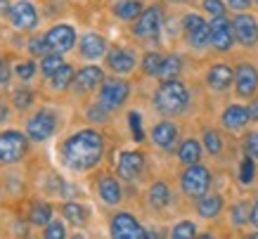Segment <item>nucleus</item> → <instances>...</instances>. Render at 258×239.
<instances>
[{
    "mask_svg": "<svg viewBox=\"0 0 258 239\" xmlns=\"http://www.w3.org/2000/svg\"><path fill=\"white\" fill-rule=\"evenodd\" d=\"M104 156V138L95 128H83L64 140L62 161L74 173H86L95 168Z\"/></svg>",
    "mask_w": 258,
    "mask_h": 239,
    "instance_id": "f257e3e1",
    "label": "nucleus"
},
{
    "mask_svg": "<svg viewBox=\"0 0 258 239\" xmlns=\"http://www.w3.org/2000/svg\"><path fill=\"white\" fill-rule=\"evenodd\" d=\"M189 104V93L187 85L173 78V81H161V85L154 93V107H157L159 114L164 116H178L182 114Z\"/></svg>",
    "mask_w": 258,
    "mask_h": 239,
    "instance_id": "f03ea898",
    "label": "nucleus"
},
{
    "mask_svg": "<svg viewBox=\"0 0 258 239\" xmlns=\"http://www.w3.org/2000/svg\"><path fill=\"white\" fill-rule=\"evenodd\" d=\"M211 170L202 166V163H189L187 168L182 170V175H180V190L185 197H192V199H199L204 194L209 192V187H211Z\"/></svg>",
    "mask_w": 258,
    "mask_h": 239,
    "instance_id": "7ed1b4c3",
    "label": "nucleus"
},
{
    "mask_svg": "<svg viewBox=\"0 0 258 239\" xmlns=\"http://www.w3.org/2000/svg\"><path fill=\"white\" fill-rule=\"evenodd\" d=\"M131 97V85L123 78H104L100 85V95H97V102H100L104 109L109 111H116L128 102Z\"/></svg>",
    "mask_w": 258,
    "mask_h": 239,
    "instance_id": "20e7f679",
    "label": "nucleus"
},
{
    "mask_svg": "<svg viewBox=\"0 0 258 239\" xmlns=\"http://www.w3.org/2000/svg\"><path fill=\"white\" fill-rule=\"evenodd\" d=\"M26 138L19 131L0 133V163H17L26 156Z\"/></svg>",
    "mask_w": 258,
    "mask_h": 239,
    "instance_id": "39448f33",
    "label": "nucleus"
},
{
    "mask_svg": "<svg viewBox=\"0 0 258 239\" xmlns=\"http://www.w3.org/2000/svg\"><path fill=\"white\" fill-rule=\"evenodd\" d=\"M161 24H164V12H161V8L152 5V8L142 10L140 17L135 19L133 33L142 40L154 38V36H159V31H161Z\"/></svg>",
    "mask_w": 258,
    "mask_h": 239,
    "instance_id": "423d86ee",
    "label": "nucleus"
},
{
    "mask_svg": "<svg viewBox=\"0 0 258 239\" xmlns=\"http://www.w3.org/2000/svg\"><path fill=\"white\" fill-rule=\"evenodd\" d=\"M109 234L114 239H145L147 237L145 227L135 220V216L125 213V211H121V213H116V216L111 218Z\"/></svg>",
    "mask_w": 258,
    "mask_h": 239,
    "instance_id": "0eeeda50",
    "label": "nucleus"
},
{
    "mask_svg": "<svg viewBox=\"0 0 258 239\" xmlns=\"http://www.w3.org/2000/svg\"><path fill=\"white\" fill-rule=\"evenodd\" d=\"M8 19L17 31H33L38 26V12H36V8H33L29 0L12 3L8 12Z\"/></svg>",
    "mask_w": 258,
    "mask_h": 239,
    "instance_id": "6e6552de",
    "label": "nucleus"
},
{
    "mask_svg": "<svg viewBox=\"0 0 258 239\" xmlns=\"http://www.w3.org/2000/svg\"><path fill=\"white\" fill-rule=\"evenodd\" d=\"M57 128V118L52 111L47 109H40L26 121V135L33 140V142H45Z\"/></svg>",
    "mask_w": 258,
    "mask_h": 239,
    "instance_id": "1a4fd4ad",
    "label": "nucleus"
},
{
    "mask_svg": "<svg viewBox=\"0 0 258 239\" xmlns=\"http://www.w3.org/2000/svg\"><path fill=\"white\" fill-rule=\"evenodd\" d=\"M232 29H235V40L244 47H253L258 43V19L249 12H239L232 19Z\"/></svg>",
    "mask_w": 258,
    "mask_h": 239,
    "instance_id": "9d476101",
    "label": "nucleus"
},
{
    "mask_svg": "<svg viewBox=\"0 0 258 239\" xmlns=\"http://www.w3.org/2000/svg\"><path fill=\"white\" fill-rule=\"evenodd\" d=\"M211 45L220 52H227L230 47L235 45V29H232V22L227 19L225 15L220 17H211Z\"/></svg>",
    "mask_w": 258,
    "mask_h": 239,
    "instance_id": "9b49d317",
    "label": "nucleus"
},
{
    "mask_svg": "<svg viewBox=\"0 0 258 239\" xmlns=\"http://www.w3.org/2000/svg\"><path fill=\"white\" fill-rule=\"evenodd\" d=\"M145 173V154L142 152H121L116 163V175L125 183H135Z\"/></svg>",
    "mask_w": 258,
    "mask_h": 239,
    "instance_id": "f8f14e48",
    "label": "nucleus"
},
{
    "mask_svg": "<svg viewBox=\"0 0 258 239\" xmlns=\"http://www.w3.org/2000/svg\"><path fill=\"white\" fill-rule=\"evenodd\" d=\"M45 40L52 52H69L71 47L76 45V31L69 24H57L45 33Z\"/></svg>",
    "mask_w": 258,
    "mask_h": 239,
    "instance_id": "ddd939ff",
    "label": "nucleus"
},
{
    "mask_svg": "<svg viewBox=\"0 0 258 239\" xmlns=\"http://www.w3.org/2000/svg\"><path fill=\"white\" fill-rule=\"evenodd\" d=\"M235 90L239 97H253L258 90V69L253 64H239L235 69Z\"/></svg>",
    "mask_w": 258,
    "mask_h": 239,
    "instance_id": "4468645a",
    "label": "nucleus"
},
{
    "mask_svg": "<svg viewBox=\"0 0 258 239\" xmlns=\"http://www.w3.org/2000/svg\"><path fill=\"white\" fill-rule=\"evenodd\" d=\"M102 81H104V71H102L100 67H93V64H90V67L79 69V74L74 76L71 88L79 95H86V93H93L97 85H102Z\"/></svg>",
    "mask_w": 258,
    "mask_h": 239,
    "instance_id": "2eb2a0df",
    "label": "nucleus"
},
{
    "mask_svg": "<svg viewBox=\"0 0 258 239\" xmlns=\"http://www.w3.org/2000/svg\"><path fill=\"white\" fill-rule=\"evenodd\" d=\"M107 67L118 76L131 74L135 69V54L131 50H125V47H111L107 52Z\"/></svg>",
    "mask_w": 258,
    "mask_h": 239,
    "instance_id": "dca6fc26",
    "label": "nucleus"
},
{
    "mask_svg": "<svg viewBox=\"0 0 258 239\" xmlns=\"http://www.w3.org/2000/svg\"><path fill=\"white\" fill-rule=\"evenodd\" d=\"M152 142L159 147V149H173L175 142H178V126L173 124V121H159L154 128H152Z\"/></svg>",
    "mask_w": 258,
    "mask_h": 239,
    "instance_id": "f3484780",
    "label": "nucleus"
},
{
    "mask_svg": "<svg viewBox=\"0 0 258 239\" xmlns=\"http://www.w3.org/2000/svg\"><path fill=\"white\" fill-rule=\"evenodd\" d=\"M249 109L242 107V104H230V107L223 109V114H220V124H223V128L225 131H242V128H246V124H249Z\"/></svg>",
    "mask_w": 258,
    "mask_h": 239,
    "instance_id": "a211bd4d",
    "label": "nucleus"
},
{
    "mask_svg": "<svg viewBox=\"0 0 258 239\" xmlns=\"http://www.w3.org/2000/svg\"><path fill=\"white\" fill-rule=\"evenodd\" d=\"M79 52L83 59H100V57L109 52L107 50V38L100 36V33H86L79 40Z\"/></svg>",
    "mask_w": 258,
    "mask_h": 239,
    "instance_id": "6ab92c4d",
    "label": "nucleus"
},
{
    "mask_svg": "<svg viewBox=\"0 0 258 239\" xmlns=\"http://www.w3.org/2000/svg\"><path fill=\"white\" fill-rule=\"evenodd\" d=\"M235 83V71L230 69L227 64H213L211 69L206 71V85L216 90V93H223L230 85Z\"/></svg>",
    "mask_w": 258,
    "mask_h": 239,
    "instance_id": "aec40b11",
    "label": "nucleus"
},
{
    "mask_svg": "<svg viewBox=\"0 0 258 239\" xmlns=\"http://www.w3.org/2000/svg\"><path fill=\"white\" fill-rule=\"evenodd\" d=\"M97 197H100L107 206H116L123 199V190H121V183H118L114 175H102L97 180Z\"/></svg>",
    "mask_w": 258,
    "mask_h": 239,
    "instance_id": "412c9836",
    "label": "nucleus"
},
{
    "mask_svg": "<svg viewBox=\"0 0 258 239\" xmlns=\"http://www.w3.org/2000/svg\"><path fill=\"white\" fill-rule=\"evenodd\" d=\"M223 206H225V201H223L220 194L206 192L204 197H199V201H197V213H199V218H204V220H213V218L220 216Z\"/></svg>",
    "mask_w": 258,
    "mask_h": 239,
    "instance_id": "4be33fe9",
    "label": "nucleus"
},
{
    "mask_svg": "<svg viewBox=\"0 0 258 239\" xmlns=\"http://www.w3.org/2000/svg\"><path fill=\"white\" fill-rule=\"evenodd\" d=\"M147 201L149 206L154 208V211H161L171 204V187L166 185L164 180H157V183H152L147 190Z\"/></svg>",
    "mask_w": 258,
    "mask_h": 239,
    "instance_id": "5701e85b",
    "label": "nucleus"
},
{
    "mask_svg": "<svg viewBox=\"0 0 258 239\" xmlns=\"http://www.w3.org/2000/svg\"><path fill=\"white\" fill-rule=\"evenodd\" d=\"M178 159H180V163H185V166H189V163H199V159H202V142L195 140V138H187L182 145H180Z\"/></svg>",
    "mask_w": 258,
    "mask_h": 239,
    "instance_id": "b1692460",
    "label": "nucleus"
},
{
    "mask_svg": "<svg viewBox=\"0 0 258 239\" xmlns=\"http://www.w3.org/2000/svg\"><path fill=\"white\" fill-rule=\"evenodd\" d=\"M142 12V3L140 0H116L114 3V15L123 22H135Z\"/></svg>",
    "mask_w": 258,
    "mask_h": 239,
    "instance_id": "393cba45",
    "label": "nucleus"
},
{
    "mask_svg": "<svg viewBox=\"0 0 258 239\" xmlns=\"http://www.w3.org/2000/svg\"><path fill=\"white\" fill-rule=\"evenodd\" d=\"M62 216L64 220H69L71 225L76 227H83L88 223V208L83 204H76V201H67L62 206Z\"/></svg>",
    "mask_w": 258,
    "mask_h": 239,
    "instance_id": "a878e982",
    "label": "nucleus"
},
{
    "mask_svg": "<svg viewBox=\"0 0 258 239\" xmlns=\"http://www.w3.org/2000/svg\"><path fill=\"white\" fill-rule=\"evenodd\" d=\"M185 36H187L189 47H195V50H202V47L211 45V26H209V22H202L192 31L185 33Z\"/></svg>",
    "mask_w": 258,
    "mask_h": 239,
    "instance_id": "bb28decb",
    "label": "nucleus"
},
{
    "mask_svg": "<svg viewBox=\"0 0 258 239\" xmlns=\"http://www.w3.org/2000/svg\"><path fill=\"white\" fill-rule=\"evenodd\" d=\"M74 76H76V74H74V67H71V64H62V67L50 76V88H52L55 93H62L67 88H71Z\"/></svg>",
    "mask_w": 258,
    "mask_h": 239,
    "instance_id": "cd10ccee",
    "label": "nucleus"
},
{
    "mask_svg": "<svg viewBox=\"0 0 258 239\" xmlns=\"http://www.w3.org/2000/svg\"><path fill=\"white\" fill-rule=\"evenodd\" d=\"M52 206L47 204V201H36L29 211V223L36 225V227H45L50 220H52Z\"/></svg>",
    "mask_w": 258,
    "mask_h": 239,
    "instance_id": "c85d7f7f",
    "label": "nucleus"
},
{
    "mask_svg": "<svg viewBox=\"0 0 258 239\" xmlns=\"http://www.w3.org/2000/svg\"><path fill=\"white\" fill-rule=\"evenodd\" d=\"M180 71H182V57L180 54H168V57H164V64H161L157 76L161 81H173V78L180 76Z\"/></svg>",
    "mask_w": 258,
    "mask_h": 239,
    "instance_id": "c756f323",
    "label": "nucleus"
},
{
    "mask_svg": "<svg viewBox=\"0 0 258 239\" xmlns=\"http://www.w3.org/2000/svg\"><path fill=\"white\" fill-rule=\"evenodd\" d=\"M62 52H47L45 57H40V74L50 78L59 67H62Z\"/></svg>",
    "mask_w": 258,
    "mask_h": 239,
    "instance_id": "7c9ffc66",
    "label": "nucleus"
},
{
    "mask_svg": "<svg viewBox=\"0 0 258 239\" xmlns=\"http://www.w3.org/2000/svg\"><path fill=\"white\" fill-rule=\"evenodd\" d=\"M249 204L246 201H237L230 206V223L237 225V227H242V225L249 223Z\"/></svg>",
    "mask_w": 258,
    "mask_h": 239,
    "instance_id": "2f4dec72",
    "label": "nucleus"
},
{
    "mask_svg": "<svg viewBox=\"0 0 258 239\" xmlns=\"http://www.w3.org/2000/svg\"><path fill=\"white\" fill-rule=\"evenodd\" d=\"M204 147H206V152L211 156L223 154V140H220V135L213 131V128H206V131H204Z\"/></svg>",
    "mask_w": 258,
    "mask_h": 239,
    "instance_id": "473e14b6",
    "label": "nucleus"
},
{
    "mask_svg": "<svg viewBox=\"0 0 258 239\" xmlns=\"http://www.w3.org/2000/svg\"><path fill=\"white\" fill-rule=\"evenodd\" d=\"M161 64H164V54L147 52L142 57V74H145V76H157L159 69H161Z\"/></svg>",
    "mask_w": 258,
    "mask_h": 239,
    "instance_id": "72a5a7b5",
    "label": "nucleus"
},
{
    "mask_svg": "<svg viewBox=\"0 0 258 239\" xmlns=\"http://www.w3.org/2000/svg\"><path fill=\"white\" fill-rule=\"evenodd\" d=\"M253 177H256V161H253L251 154H246L242 159V163H239V183L242 185H251Z\"/></svg>",
    "mask_w": 258,
    "mask_h": 239,
    "instance_id": "f704fd0d",
    "label": "nucleus"
},
{
    "mask_svg": "<svg viewBox=\"0 0 258 239\" xmlns=\"http://www.w3.org/2000/svg\"><path fill=\"white\" fill-rule=\"evenodd\" d=\"M171 237L173 239H192L197 237V225L192 220H180L171 227Z\"/></svg>",
    "mask_w": 258,
    "mask_h": 239,
    "instance_id": "c9c22d12",
    "label": "nucleus"
},
{
    "mask_svg": "<svg viewBox=\"0 0 258 239\" xmlns=\"http://www.w3.org/2000/svg\"><path fill=\"white\" fill-rule=\"evenodd\" d=\"M12 104H15V109H19V111H26V109L33 104V93L26 90V88H19V90L12 93Z\"/></svg>",
    "mask_w": 258,
    "mask_h": 239,
    "instance_id": "e433bc0d",
    "label": "nucleus"
},
{
    "mask_svg": "<svg viewBox=\"0 0 258 239\" xmlns=\"http://www.w3.org/2000/svg\"><path fill=\"white\" fill-rule=\"evenodd\" d=\"M29 52H31L33 57H45V54L52 52V50H50V45H47L45 36H33V38L29 40Z\"/></svg>",
    "mask_w": 258,
    "mask_h": 239,
    "instance_id": "4c0bfd02",
    "label": "nucleus"
},
{
    "mask_svg": "<svg viewBox=\"0 0 258 239\" xmlns=\"http://www.w3.org/2000/svg\"><path fill=\"white\" fill-rule=\"evenodd\" d=\"M43 237L45 239H62L67 237V230H64V223L62 220H50L43 230Z\"/></svg>",
    "mask_w": 258,
    "mask_h": 239,
    "instance_id": "58836bf2",
    "label": "nucleus"
},
{
    "mask_svg": "<svg viewBox=\"0 0 258 239\" xmlns=\"http://www.w3.org/2000/svg\"><path fill=\"white\" fill-rule=\"evenodd\" d=\"M128 124H131V133H133V138L138 140V142H142V140H145V131H142V116L138 114V111H131V114H128Z\"/></svg>",
    "mask_w": 258,
    "mask_h": 239,
    "instance_id": "ea45409f",
    "label": "nucleus"
},
{
    "mask_svg": "<svg viewBox=\"0 0 258 239\" xmlns=\"http://www.w3.org/2000/svg\"><path fill=\"white\" fill-rule=\"evenodd\" d=\"M202 8H204V12H209L211 17L225 15V3H223V0H204Z\"/></svg>",
    "mask_w": 258,
    "mask_h": 239,
    "instance_id": "a19ab883",
    "label": "nucleus"
},
{
    "mask_svg": "<svg viewBox=\"0 0 258 239\" xmlns=\"http://www.w3.org/2000/svg\"><path fill=\"white\" fill-rule=\"evenodd\" d=\"M15 74H17V78H22V81H31L33 74H36V64L33 62H19L15 67Z\"/></svg>",
    "mask_w": 258,
    "mask_h": 239,
    "instance_id": "79ce46f5",
    "label": "nucleus"
},
{
    "mask_svg": "<svg viewBox=\"0 0 258 239\" xmlns=\"http://www.w3.org/2000/svg\"><path fill=\"white\" fill-rule=\"evenodd\" d=\"M107 114H109V109H104L100 102L88 109V118H90V121H97V124H104V121H107Z\"/></svg>",
    "mask_w": 258,
    "mask_h": 239,
    "instance_id": "37998d69",
    "label": "nucleus"
},
{
    "mask_svg": "<svg viewBox=\"0 0 258 239\" xmlns=\"http://www.w3.org/2000/svg\"><path fill=\"white\" fill-rule=\"evenodd\" d=\"M244 149H246V154H251L253 159H258V131L246 135V140H244Z\"/></svg>",
    "mask_w": 258,
    "mask_h": 239,
    "instance_id": "c03bdc74",
    "label": "nucleus"
},
{
    "mask_svg": "<svg viewBox=\"0 0 258 239\" xmlns=\"http://www.w3.org/2000/svg\"><path fill=\"white\" fill-rule=\"evenodd\" d=\"M227 5L235 10V12H246L251 5V0H227Z\"/></svg>",
    "mask_w": 258,
    "mask_h": 239,
    "instance_id": "a18cd8bd",
    "label": "nucleus"
},
{
    "mask_svg": "<svg viewBox=\"0 0 258 239\" xmlns=\"http://www.w3.org/2000/svg\"><path fill=\"white\" fill-rule=\"evenodd\" d=\"M8 83H10V67L5 59H0V85L5 88Z\"/></svg>",
    "mask_w": 258,
    "mask_h": 239,
    "instance_id": "49530a36",
    "label": "nucleus"
},
{
    "mask_svg": "<svg viewBox=\"0 0 258 239\" xmlns=\"http://www.w3.org/2000/svg\"><path fill=\"white\" fill-rule=\"evenodd\" d=\"M249 223L253 225V227H258V199L253 201L249 208Z\"/></svg>",
    "mask_w": 258,
    "mask_h": 239,
    "instance_id": "de8ad7c7",
    "label": "nucleus"
},
{
    "mask_svg": "<svg viewBox=\"0 0 258 239\" xmlns=\"http://www.w3.org/2000/svg\"><path fill=\"white\" fill-rule=\"evenodd\" d=\"M246 109H249V118H251V121H258V95L249 102V107H246Z\"/></svg>",
    "mask_w": 258,
    "mask_h": 239,
    "instance_id": "09e8293b",
    "label": "nucleus"
},
{
    "mask_svg": "<svg viewBox=\"0 0 258 239\" xmlns=\"http://www.w3.org/2000/svg\"><path fill=\"white\" fill-rule=\"evenodd\" d=\"M8 118H10V107L0 100V124H3V121H8Z\"/></svg>",
    "mask_w": 258,
    "mask_h": 239,
    "instance_id": "8fccbe9b",
    "label": "nucleus"
},
{
    "mask_svg": "<svg viewBox=\"0 0 258 239\" xmlns=\"http://www.w3.org/2000/svg\"><path fill=\"white\" fill-rule=\"evenodd\" d=\"M0 12H10V5H8V0H0Z\"/></svg>",
    "mask_w": 258,
    "mask_h": 239,
    "instance_id": "3c124183",
    "label": "nucleus"
},
{
    "mask_svg": "<svg viewBox=\"0 0 258 239\" xmlns=\"http://www.w3.org/2000/svg\"><path fill=\"white\" fill-rule=\"evenodd\" d=\"M168 3H178L180 5V3H187V0H168Z\"/></svg>",
    "mask_w": 258,
    "mask_h": 239,
    "instance_id": "603ef678",
    "label": "nucleus"
},
{
    "mask_svg": "<svg viewBox=\"0 0 258 239\" xmlns=\"http://www.w3.org/2000/svg\"><path fill=\"white\" fill-rule=\"evenodd\" d=\"M251 237H253V239H258V232H253V234H251Z\"/></svg>",
    "mask_w": 258,
    "mask_h": 239,
    "instance_id": "864d4df0",
    "label": "nucleus"
},
{
    "mask_svg": "<svg viewBox=\"0 0 258 239\" xmlns=\"http://www.w3.org/2000/svg\"><path fill=\"white\" fill-rule=\"evenodd\" d=\"M256 3H258V0H256Z\"/></svg>",
    "mask_w": 258,
    "mask_h": 239,
    "instance_id": "5fc2aeb1",
    "label": "nucleus"
}]
</instances>
